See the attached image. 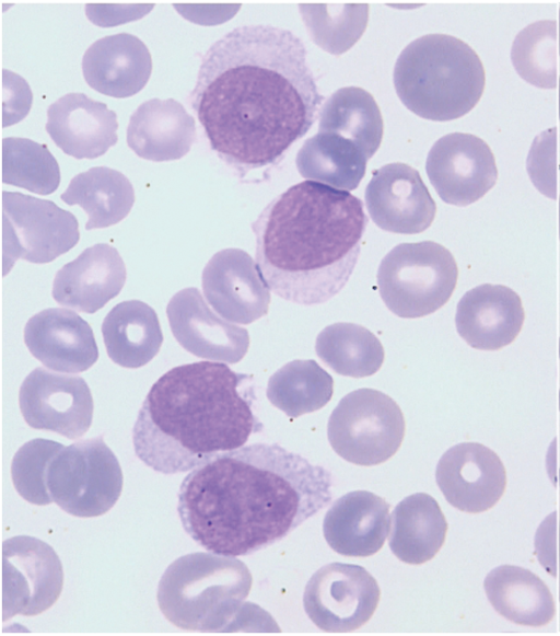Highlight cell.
Listing matches in <instances>:
<instances>
[{"label":"cell","instance_id":"obj_34","mask_svg":"<svg viewBox=\"0 0 560 636\" xmlns=\"http://www.w3.org/2000/svg\"><path fill=\"white\" fill-rule=\"evenodd\" d=\"M2 182L38 195H49L60 183L59 164L45 144L28 138H4Z\"/></svg>","mask_w":560,"mask_h":636},{"label":"cell","instance_id":"obj_25","mask_svg":"<svg viewBox=\"0 0 560 636\" xmlns=\"http://www.w3.org/2000/svg\"><path fill=\"white\" fill-rule=\"evenodd\" d=\"M197 137L195 118L174 99H151L130 116L128 147L153 162L174 161L186 155Z\"/></svg>","mask_w":560,"mask_h":636},{"label":"cell","instance_id":"obj_4","mask_svg":"<svg viewBox=\"0 0 560 636\" xmlns=\"http://www.w3.org/2000/svg\"><path fill=\"white\" fill-rule=\"evenodd\" d=\"M256 401L253 375L224 362L174 367L153 383L139 409L135 453L162 474L191 471L262 429Z\"/></svg>","mask_w":560,"mask_h":636},{"label":"cell","instance_id":"obj_15","mask_svg":"<svg viewBox=\"0 0 560 636\" xmlns=\"http://www.w3.org/2000/svg\"><path fill=\"white\" fill-rule=\"evenodd\" d=\"M436 484L456 509L479 513L492 508L506 487V472L499 455L478 442H462L441 456Z\"/></svg>","mask_w":560,"mask_h":636},{"label":"cell","instance_id":"obj_10","mask_svg":"<svg viewBox=\"0 0 560 636\" xmlns=\"http://www.w3.org/2000/svg\"><path fill=\"white\" fill-rule=\"evenodd\" d=\"M2 212L3 274L16 259L49 263L80 240L74 215L51 200L3 192Z\"/></svg>","mask_w":560,"mask_h":636},{"label":"cell","instance_id":"obj_32","mask_svg":"<svg viewBox=\"0 0 560 636\" xmlns=\"http://www.w3.org/2000/svg\"><path fill=\"white\" fill-rule=\"evenodd\" d=\"M315 350L336 373L352 378L374 374L384 360L378 338L366 327L354 323H334L316 337Z\"/></svg>","mask_w":560,"mask_h":636},{"label":"cell","instance_id":"obj_30","mask_svg":"<svg viewBox=\"0 0 560 636\" xmlns=\"http://www.w3.org/2000/svg\"><path fill=\"white\" fill-rule=\"evenodd\" d=\"M368 160L354 142L336 134L318 132L304 141L295 163L303 177L349 192L365 175Z\"/></svg>","mask_w":560,"mask_h":636},{"label":"cell","instance_id":"obj_1","mask_svg":"<svg viewBox=\"0 0 560 636\" xmlns=\"http://www.w3.org/2000/svg\"><path fill=\"white\" fill-rule=\"evenodd\" d=\"M323 101L303 41L265 24L214 42L188 96L211 150L238 178L279 163L312 128Z\"/></svg>","mask_w":560,"mask_h":636},{"label":"cell","instance_id":"obj_41","mask_svg":"<svg viewBox=\"0 0 560 636\" xmlns=\"http://www.w3.org/2000/svg\"><path fill=\"white\" fill-rule=\"evenodd\" d=\"M559 349H560V345H559ZM559 356H560V354H559ZM559 400H560V397H559ZM559 409H560V401H559Z\"/></svg>","mask_w":560,"mask_h":636},{"label":"cell","instance_id":"obj_16","mask_svg":"<svg viewBox=\"0 0 560 636\" xmlns=\"http://www.w3.org/2000/svg\"><path fill=\"white\" fill-rule=\"evenodd\" d=\"M364 196L373 222L388 232L420 233L435 217V201L419 172L406 163H388L375 170Z\"/></svg>","mask_w":560,"mask_h":636},{"label":"cell","instance_id":"obj_40","mask_svg":"<svg viewBox=\"0 0 560 636\" xmlns=\"http://www.w3.org/2000/svg\"><path fill=\"white\" fill-rule=\"evenodd\" d=\"M559 238H560V201H559Z\"/></svg>","mask_w":560,"mask_h":636},{"label":"cell","instance_id":"obj_17","mask_svg":"<svg viewBox=\"0 0 560 636\" xmlns=\"http://www.w3.org/2000/svg\"><path fill=\"white\" fill-rule=\"evenodd\" d=\"M203 296L229 322L249 324L268 313L270 289L257 263L241 248L217 252L201 276Z\"/></svg>","mask_w":560,"mask_h":636},{"label":"cell","instance_id":"obj_22","mask_svg":"<svg viewBox=\"0 0 560 636\" xmlns=\"http://www.w3.org/2000/svg\"><path fill=\"white\" fill-rule=\"evenodd\" d=\"M126 276L118 251L110 244L97 243L57 271L52 298L60 305L94 313L120 292Z\"/></svg>","mask_w":560,"mask_h":636},{"label":"cell","instance_id":"obj_8","mask_svg":"<svg viewBox=\"0 0 560 636\" xmlns=\"http://www.w3.org/2000/svg\"><path fill=\"white\" fill-rule=\"evenodd\" d=\"M124 477L103 435L65 447L47 472L50 497L67 513L91 518L109 511L122 490Z\"/></svg>","mask_w":560,"mask_h":636},{"label":"cell","instance_id":"obj_7","mask_svg":"<svg viewBox=\"0 0 560 636\" xmlns=\"http://www.w3.org/2000/svg\"><path fill=\"white\" fill-rule=\"evenodd\" d=\"M458 268L452 253L433 241L400 243L382 259L377 287L386 307L397 316L431 314L451 298Z\"/></svg>","mask_w":560,"mask_h":636},{"label":"cell","instance_id":"obj_31","mask_svg":"<svg viewBox=\"0 0 560 636\" xmlns=\"http://www.w3.org/2000/svg\"><path fill=\"white\" fill-rule=\"evenodd\" d=\"M318 132L339 135L359 146L371 159L383 138L382 114L366 90L341 88L322 105Z\"/></svg>","mask_w":560,"mask_h":636},{"label":"cell","instance_id":"obj_29","mask_svg":"<svg viewBox=\"0 0 560 636\" xmlns=\"http://www.w3.org/2000/svg\"><path fill=\"white\" fill-rule=\"evenodd\" d=\"M69 206L78 205L88 215L86 230L107 228L121 221L135 203V190L121 172L93 166L77 174L60 196Z\"/></svg>","mask_w":560,"mask_h":636},{"label":"cell","instance_id":"obj_39","mask_svg":"<svg viewBox=\"0 0 560 636\" xmlns=\"http://www.w3.org/2000/svg\"><path fill=\"white\" fill-rule=\"evenodd\" d=\"M559 51H560V12H559Z\"/></svg>","mask_w":560,"mask_h":636},{"label":"cell","instance_id":"obj_2","mask_svg":"<svg viewBox=\"0 0 560 636\" xmlns=\"http://www.w3.org/2000/svg\"><path fill=\"white\" fill-rule=\"evenodd\" d=\"M332 498L331 473L277 443L220 453L184 477L177 511L206 551L246 556L285 536Z\"/></svg>","mask_w":560,"mask_h":636},{"label":"cell","instance_id":"obj_3","mask_svg":"<svg viewBox=\"0 0 560 636\" xmlns=\"http://www.w3.org/2000/svg\"><path fill=\"white\" fill-rule=\"evenodd\" d=\"M368 222L362 200L347 190L314 181L290 186L252 224L264 280L293 303L330 300L354 270Z\"/></svg>","mask_w":560,"mask_h":636},{"label":"cell","instance_id":"obj_38","mask_svg":"<svg viewBox=\"0 0 560 636\" xmlns=\"http://www.w3.org/2000/svg\"><path fill=\"white\" fill-rule=\"evenodd\" d=\"M535 554L541 567L559 581L560 600V514L545 518L535 534Z\"/></svg>","mask_w":560,"mask_h":636},{"label":"cell","instance_id":"obj_9","mask_svg":"<svg viewBox=\"0 0 560 636\" xmlns=\"http://www.w3.org/2000/svg\"><path fill=\"white\" fill-rule=\"evenodd\" d=\"M405 436V418L398 404L374 389H359L343 396L332 410L327 437L335 452L348 462L371 466L392 458Z\"/></svg>","mask_w":560,"mask_h":636},{"label":"cell","instance_id":"obj_12","mask_svg":"<svg viewBox=\"0 0 560 636\" xmlns=\"http://www.w3.org/2000/svg\"><path fill=\"white\" fill-rule=\"evenodd\" d=\"M3 621L15 615L35 616L58 600L63 587V569L54 548L28 535L4 540Z\"/></svg>","mask_w":560,"mask_h":636},{"label":"cell","instance_id":"obj_5","mask_svg":"<svg viewBox=\"0 0 560 636\" xmlns=\"http://www.w3.org/2000/svg\"><path fill=\"white\" fill-rule=\"evenodd\" d=\"M253 583L247 566L232 556L196 552L175 559L158 585V605L176 627L199 633L234 632L259 609L244 603Z\"/></svg>","mask_w":560,"mask_h":636},{"label":"cell","instance_id":"obj_24","mask_svg":"<svg viewBox=\"0 0 560 636\" xmlns=\"http://www.w3.org/2000/svg\"><path fill=\"white\" fill-rule=\"evenodd\" d=\"M152 59L145 44L129 33L95 41L84 53L82 72L95 91L117 99L140 92L151 76Z\"/></svg>","mask_w":560,"mask_h":636},{"label":"cell","instance_id":"obj_37","mask_svg":"<svg viewBox=\"0 0 560 636\" xmlns=\"http://www.w3.org/2000/svg\"><path fill=\"white\" fill-rule=\"evenodd\" d=\"M63 448L59 442L36 438L15 452L11 477L15 490L24 500L37 506L52 502L47 486V472L51 461Z\"/></svg>","mask_w":560,"mask_h":636},{"label":"cell","instance_id":"obj_13","mask_svg":"<svg viewBox=\"0 0 560 636\" xmlns=\"http://www.w3.org/2000/svg\"><path fill=\"white\" fill-rule=\"evenodd\" d=\"M19 406L26 424L54 431L68 439L88 432L93 419L94 403L83 378L48 371L37 367L23 380Z\"/></svg>","mask_w":560,"mask_h":636},{"label":"cell","instance_id":"obj_33","mask_svg":"<svg viewBox=\"0 0 560 636\" xmlns=\"http://www.w3.org/2000/svg\"><path fill=\"white\" fill-rule=\"evenodd\" d=\"M334 380L315 360H293L268 381L269 402L291 418L315 412L331 398Z\"/></svg>","mask_w":560,"mask_h":636},{"label":"cell","instance_id":"obj_36","mask_svg":"<svg viewBox=\"0 0 560 636\" xmlns=\"http://www.w3.org/2000/svg\"><path fill=\"white\" fill-rule=\"evenodd\" d=\"M557 23L538 21L515 37L511 59L517 73L528 83L544 89L557 85Z\"/></svg>","mask_w":560,"mask_h":636},{"label":"cell","instance_id":"obj_21","mask_svg":"<svg viewBox=\"0 0 560 636\" xmlns=\"http://www.w3.org/2000/svg\"><path fill=\"white\" fill-rule=\"evenodd\" d=\"M45 129L66 154L95 159L118 141L117 115L84 93H67L50 104Z\"/></svg>","mask_w":560,"mask_h":636},{"label":"cell","instance_id":"obj_6","mask_svg":"<svg viewBox=\"0 0 560 636\" xmlns=\"http://www.w3.org/2000/svg\"><path fill=\"white\" fill-rule=\"evenodd\" d=\"M393 81L409 111L425 119L445 122L475 107L483 93L486 74L468 44L447 34H427L401 50Z\"/></svg>","mask_w":560,"mask_h":636},{"label":"cell","instance_id":"obj_26","mask_svg":"<svg viewBox=\"0 0 560 636\" xmlns=\"http://www.w3.org/2000/svg\"><path fill=\"white\" fill-rule=\"evenodd\" d=\"M483 588L493 609L515 624L539 627L551 622L556 614L549 588L526 568L495 567L485 578Z\"/></svg>","mask_w":560,"mask_h":636},{"label":"cell","instance_id":"obj_23","mask_svg":"<svg viewBox=\"0 0 560 636\" xmlns=\"http://www.w3.org/2000/svg\"><path fill=\"white\" fill-rule=\"evenodd\" d=\"M389 505L382 497L354 490L338 498L328 509L323 533L336 553L368 557L385 543L390 527Z\"/></svg>","mask_w":560,"mask_h":636},{"label":"cell","instance_id":"obj_28","mask_svg":"<svg viewBox=\"0 0 560 636\" xmlns=\"http://www.w3.org/2000/svg\"><path fill=\"white\" fill-rule=\"evenodd\" d=\"M390 523L389 548L404 563L424 564L444 544L447 522L439 504L429 494H412L398 502Z\"/></svg>","mask_w":560,"mask_h":636},{"label":"cell","instance_id":"obj_19","mask_svg":"<svg viewBox=\"0 0 560 636\" xmlns=\"http://www.w3.org/2000/svg\"><path fill=\"white\" fill-rule=\"evenodd\" d=\"M24 342L33 357L59 372H83L98 359L90 324L67 309L49 308L33 315L25 324Z\"/></svg>","mask_w":560,"mask_h":636},{"label":"cell","instance_id":"obj_18","mask_svg":"<svg viewBox=\"0 0 560 636\" xmlns=\"http://www.w3.org/2000/svg\"><path fill=\"white\" fill-rule=\"evenodd\" d=\"M166 315L175 339L196 357L236 363L248 350L247 329L219 317L195 287L176 292Z\"/></svg>","mask_w":560,"mask_h":636},{"label":"cell","instance_id":"obj_14","mask_svg":"<svg viewBox=\"0 0 560 636\" xmlns=\"http://www.w3.org/2000/svg\"><path fill=\"white\" fill-rule=\"evenodd\" d=\"M425 171L440 198L458 207L479 200L498 180L490 147L481 138L464 132L438 139L428 153Z\"/></svg>","mask_w":560,"mask_h":636},{"label":"cell","instance_id":"obj_11","mask_svg":"<svg viewBox=\"0 0 560 636\" xmlns=\"http://www.w3.org/2000/svg\"><path fill=\"white\" fill-rule=\"evenodd\" d=\"M380 598L378 583L365 568L331 563L311 577L303 605L310 620L322 631L349 633L372 617Z\"/></svg>","mask_w":560,"mask_h":636},{"label":"cell","instance_id":"obj_27","mask_svg":"<svg viewBox=\"0 0 560 636\" xmlns=\"http://www.w3.org/2000/svg\"><path fill=\"white\" fill-rule=\"evenodd\" d=\"M108 357L124 368H140L160 351L163 333L155 311L140 300L116 304L102 323Z\"/></svg>","mask_w":560,"mask_h":636},{"label":"cell","instance_id":"obj_20","mask_svg":"<svg viewBox=\"0 0 560 636\" xmlns=\"http://www.w3.org/2000/svg\"><path fill=\"white\" fill-rule=\"evenodd\" d=\"M524 319L522 300L514 290L503 285L483 284L460 298L455 325L470 347L499 350L514 342Z\"/></svg>","mask_w":560,"mask_h":636},{"label":"cell","instance_id":"obj_35","mask_svg":"<svg viewBox=\"0 0 560 636\" xmlns=\"http://www.w3.org/2000/svg\"><path fill=\"white\" fill-rule=\"evenodd\" d=\"M299 9L313 42L332 55L350 49L368 24V4H300Z\"/></svg>","mask_w":560,"mask_h":636}]
</instances>
